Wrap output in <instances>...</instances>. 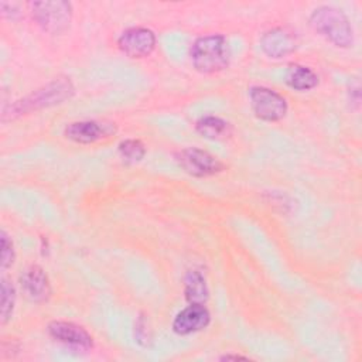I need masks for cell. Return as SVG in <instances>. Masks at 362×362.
Returning a JSON list of instances; mask_svg holds the SVG:
<instances>
[{
    "mask_svg": "<svg viewBox=\"0 0 362 362\" xmlns=\"http://www.w3.org/2000/svg\"><path fill=\"white\" fill-rule=\"evenodd\" d=\"M14 304H16V288L10 280L3 277L1 279V314H0L1 324H6L11 318Z\"/></svg>",
    "mask_w": 362,
    "mask_h": 362,
    "instance_id": "cell-17",
    "label": "cell"
},
{
    "mask_svg": "<svg viewBox=\"0 0 362 362\" xmlns=\"http://www.w3.org/2000/svg\"><path fill=\"white\" fill-rule=\"evenodd\" d=\"M286 82L291 89L304 92L314 89L318 85V75L308 66L294 64L286 74Z\"/></svg>",
    "mask_w": 362,
    "mask_h": 362,
    "instance_id": "cell-15",
    "label": "cell"
},
{
    "mask_svg": "<svg viewBox=\"0 0 362 362\" xmlns=\"http://www.w3.org/2000/svg\"><path fill=\"white\" fill-rule=\"evenodd\" d=\"M75 88L69 78H57L42 88L34 90L28 96L16 100L7 109L3 110V122L13 120L18 116L35 112L44 107L59 105L72 98Z\"/></svg>",
    "mask_w": 362,
    "mask_h": 362,
    "instance_id": "cell-1",
    "label": "cell"
},
{
    "mask_svg": "<svg viewBox=\"0 0 362 362\" xmlns=\"http://www.w3.org/2000/svg\"><path fill=\"white\" fill-rule=\"evenodd\" d=\"M146 327H147L146 320L143 317H140L134 325V328H136L134 331H136V334H139V335H136V341L141 345H147V342L150 341V335H148V331L146 329Z\"/></svg>",
    "mask_w": 362,
    "mask_h": 362,
    "instance_id": "cell-19",
    "label": "cell"
},
{
    "mask_svg": "<svg viewBox=\"0 0 362 362\" xmlns=\"http://www.w3.org/2000/svg\"><path fill=\"white\" fill-rule=\"evenodd\" d=\"M156 44V34L147 27L127 28L117 38L119 49L130 58H144L150 55L154 51Z\"/></svg>",
    "mask_w": 362,
    "mask_h": 362,
    "instance_id": "cell-7",
    "label": "cell"
},
{
    "mask_svg": "<svg viewBox=\"0 0 362 362\" xmlns=\"http://www.w3.org/2000/svg\"><path fill=\"white\" fill-rule=\"evenodd\" d=\"M192 66L201 74H216L228 68L230 48L225 35L206 34L198 37L189 49Z\"/></svg>",
    "mask_w": 362,
    "mask_h": 362,
    "instance_id": "cell-2",
    "label": "cell"
},
{
    "mask_svg": "<svg viewBox=\"0 0 362 362\" xmlns=\"http://www.w3.org/2000/svg\"><path fill=\"white\" fill-rule=\"evenodd\" d=\"M28 8L33 20L48 34L64 33L72 20V4L64 0L30 1Z\"/></svg>",
    "mask_w": 362,
    "mask_h": 362,
    "instance_id": "cell-4",
    "label": "cell"
},
{
    "mask_svg": "<svg viewBox=\"0 0 362 362\" xmlns=\"http://www.w3.org/2000/svg\"><path fill=\"white\" fill-rule=\"evenodd\" d=\"M120 157L126 163H139L146 156L144 144L137 139H124L117 146Z\"/></svg>",
    "mask_w": 362,
    "mask_h": 362,
    "instance_id": "cell-16",
    "label": "cell"
},
{
    "mask_svg": "<svg viewBox=\"0 0 362 362\" xmlns=\"http://www.w3.org/2000/svg\"><path fill=\"white\" fill-rule=\"evenodd\" d=\"M311 28L339 48L354 44V30L345 13L332 6H320L310 16Z\"/></svg>",
    "mask_w": 362,
    "mask_h": 362,
    "instance_id": "cell-3",
    "label": "cell"
},
{
    "mask_svg": "<svg viewBox=\"0 0 362 362\" xmlns=\"http://www.w3.org/2000/svg\"><path fill=\"white\" fill-rule=\"evenodd\" d=\"M249 100L255 116L263 122H279L287 113V100L283 95L267 86H250Z\"/></svg>",
    "mask_w": 362,
    "mask_h": 362,
    "instance_id": "cell-5",
    "label": "cell"
},
{
    "mask_svg": "<svg viewBox=\"0 0 362 362\" xmlns=\"http://www.w3.org/2000/svg\"><path fill=\"white\" fill-rule=\"evenodd\" d=\"M209 322L211 314L205 304H189L175 315L173 331L178 335H189L205 329Z\"/></svg>",
    "mask_w": 362,
    "mask_h": 362,
    "instance_id": "cell-12",
    "label": "cell"
},
{
    "mask_svg": "<svg viewBox=\"0 0 362 362\" xmlns=\"http://www.w3.org/2000/svg\"><path fill=\"white\" fill-rule=\"evenodd\" d=\"M221 359L222 361H229V359H247L246 356H242V355H223V356H221Z\"/></svg>",
    "mask_w": 362,
    "mask_h": 362,
    "instance_id": "cell-21",
    "label": "cell"
},
{
    "mask_svg": "<svg viewBox=\"0 0 362 362\" xmlns=\"http://www.w3.org/2000/svg\"><path fill=\"white\" fill-rule=\"evenodd\" d=\"M184 296L189 304H205L208 301V284L205 276L199 270H188L184 276Z\"/></svg>",
    "mask_w": 362,
    "mask_h": 362,
    "instance_id": "cell-13",
    "label": "cell"
},
{
    "mask_svg": "<svg viewBox=\"0 0 362 362\" xmlns=\"http://www.w3.org/2000/svg\"><path fill=\"white\" fill-rule=\"evenodd\" d=\"M20 286L25 297L33 303H44L52 293L49 279L38 264H31L21 273Z\"/></svg>",
    "mask_w": 362,
    "mask_h": 362,
    "instance_id": "cell-11",
    "label": "cell"
},
{
    "mask_svg": "<svg viewBox=\"0 0 362 362\" xmlns=\"http://www.w3.org/2000/svg\"><path fill=\"white\" fill-rule=\"evenodd\" d=\"M48 334L52 339L74 351H89L93 346L92 335L83 327L71 321L49 322Z\"/></svg>",
    "mask_w": 362,
    "mask_h": 362,
    "instance_id": "cell-8",
    "label": "cell"
},
{
    "mask_svg": "<svg viewBox=\"0 0 362 362\" xmlns=\"http://www.w3.org/2000/svg\"><path fill=\"white\" fill-rule=\"evenodd\" d=\"M0 8H1V14H3V17H4V18L16 20V18L20 16V10L17 8V6H16V4L1 1V3H0Z\"/></svg>",
    "mask_w": 362,
    "mask_h": 362,
    "instance_id": "cell-20",
    "label": "cell"
},
{
    "mask_svg": "<svg viewBox=\"0 0 362 362\" xmlns=\"http://www.w3.org/2000/svg\"><path fill=\"white\" fill-rule=\"evenodd\" d=\"M260 48L270 58H284L296 51L297 38L291 30L286 27H274L262 35Z\"/></svg>",
    "mask_w": 362,
    "mask_h": 362,
    "instance_id": "cell-10",
    "label": "cell"
},
{
    "mask_svg": "<svg viewBox=\"0 0 362 362\" xmlns=\"http://www.w3.org/2000/svg\"><path fill=\"white\" fill-rule=\"evenodd\" d=\"M195 129L202 137L209 140H225L232 134V124L228 120L214 115L199 117L195 123Z\"/></svg>",
    "mask_w": 362,
    "mask_h": 362,
    "instance_id": "cell-14",
    "label": "cell"
},
{
    "mask_svg": "<svg viewBox=\"0 0 362 362\" xmlns=\"http://www.w3.org/2000/svg\"><path fill=\"white\" fill-rule=\"evenodd\" d=\"M113 123H105L98 120H81L72 122L65 126L64 136L78 144H92L110 137L115 133Z\"/></svg>",
    "mask_w": 362,
    "mask_h": 362,
    "instance_id": "cell-9",
    "label": "cell"
},
{
    "mask_svg": "<svg viewBox=\"0 0 362 362\" xmlns=\"http://www.w3.org/2000/svg\"><path fill=\"white\" fill-rule=\"evenodd\" d=\"M177 161L180 167L192 177H211L223 171V164L209 151L198 147H187L178 151Z\"/></svg>",
    "mask_w": 362,
    "mask_h": 362,
    "instance_id": "cell-6",
    "label": "cell"
},
{
    "mask_svg": "<svg viewBox=\"0 0 362 362\" xmlns=\"http://www.w3.org/2000/svg\"><path fill=\"white\" fill-rule=\"evenodd\" d=\"M0 242H1V270H7L16 259V252H14V245L10 236L4 229L0 232Z\"/></svg>",
    "mask_w": 362,
    "mask_h": 362,
    "instance_id": "cell-18",
    "label": "cell"
}]
</instances>
